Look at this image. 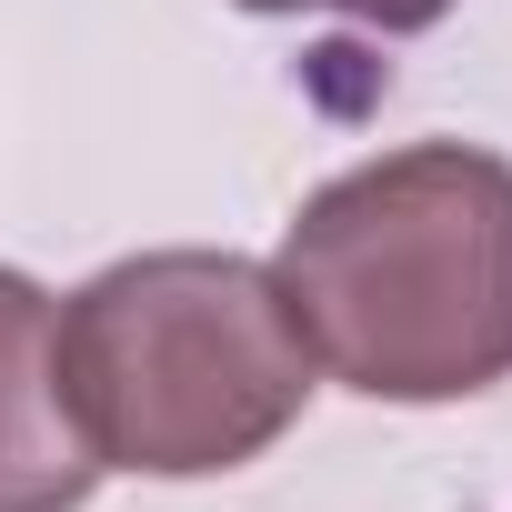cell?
<instances>
[{
    "mask_svg": "<svg viewBox=\"0 0 512 512\" xmlns=\"http://www.w3.org/2000/svg\"><path fill=\"white\" fill-rule=\"evenodd\" d=\"M272 282L362 402H472L512 372V161L482 141H412L322 181Z\"/></svg>",
    "mask_w": 512,
    "mask_h": 512,
    "instance_id": "obj_1",
    "label": "cell"
},
{
    "mask_svg": "<svg viewBox=\"0 0 512 512\" xmlns=\"http://www.w3.org/2000/svg\"><path fill=\"white\" fill-rule=\"evenodd\" d=\"M51 382L101 472L211 482L312 402V342L251 251H131L51 302Z\"/></svg>",
    "mask_w": 512,
    "mask_h": 512,
    "instance_id": "obj_2",
    "label": "cell"
},
{
    "mask_svg": "<svg viewBox=\"0 0 512 512\" xmlns=\"http://www.w3.org/2000/svg\"><path fill=\"white\" fill-rule=\"evenodd\" d=\"M91 492L101 462L51 382V292L0 262V512H81Z\"/></svg>",
    "mask_w": 512,
    "mask_h": 512,
    "instance_id": "obj_3",
    "label": "cell"
},
{
    "mask_svg": "<svg viewBox=\"0 0 512 512\" xmlns=\"http://www.w3.org/2000/svg\"><path fill=\"white\" fill-rule=\"evenodd\" d=\"M231 11H262V21H292V11H342V21H372V31H432L452 0H231Z\"/></svg>",
    "mask_w": 512,
    "mask_h": 512,
    "instance_id": "obj_4",
    "label": "cell"
}]
</instances>
